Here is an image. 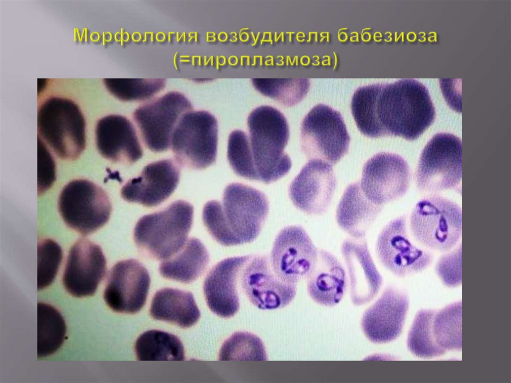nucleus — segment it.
<instances>
[{
	"label": "nucleus",
	"instance_id": "7",
	"mask_svg": "<svg viewBox=\"0 0 511 383\" xmlns=\"http://www.w3.org/2000/svg\"><path fill=\"white\" fill-rule=\"evenodd\" d=\"M218 134L217 120L209 112H186L179 120L171 138L170 148L176 162L198 170L212 165L216 159Z\"/></svg>",
	"mask_w": 511,
	"mask_h": 383
},
{
	"label": "nucleus",
	"instance_id": "33",
	"mask_svg": "<svg viewBox=\"0 0 511 383\" xmlns=\"http://www.w3.org/2000/svg\"><path fill=\"white\" fill-rule=\"evenodd\" d=\"M103 82L112 95L123 101L148 100L166 85L164 78H105Z\"/></svg>",
	"mask_w": 511,
	"mask_h": 383
},
{
	"label": "nucleus",
	"instance_id": "6",
	"mask_svg": "<svg viewBox=\"0 0 511 383\" xmlns=\"http://www.w3.org/2000/svg\"><path fill=\"white\" fill-rule=\"evenodd\" d=\"M413 238L426 248L448 252L462 236V213L457 203L437 195L420 200L409 219Z\"/></svg>",
	"mask_w": 511,
	"mask_h": 383
},
{
	"label": "nucleus",
	"instance_id": "3",
	"mask_svg": "<svg viewBox=\"0 0 511 383\" xmlns=\"http://www.w3.org/2000/svg\"><path fill=\"white\" fill-rule=\"evenodd\" d=\"M248 125L255 180L269 184L285 175L291 161L284 151L289 137L284 115L273 107L261 105L250 113Z\"/></svg>",
	"mask_w": 511,
	"mask_h": 383
},
{
	"label": "nucleus",
	"instance_id": "32",
	"mask_svg": "<svg viewBox=\"0 0 511 383\" xmlns=\"http://www.w3.org/2000/svg\"><path fill=\"white\" fill-rule=\"evenodd\" d=\"M255 88L262 94L286 106L299 102L309 88L308 79L304 78H252Z\"/></svg>",
	"mask_w": 511,
	"mask_h": 383
},
{
	"label": "nucleus",
	"instance_id": "4",
	"mask_svg": "<svg viewBox=\"0 0 511 383\" xmlns=\"http://www.w3.org/2000/svg\"><path fill=\"white\" fill-rule=\"evenodd\" d=\"M193 212L191 204L177 200L162 210L143 216L134 228L136 244L151 257L168 259L187 242Z\"/></svg>",
	"mask_w": 511,
	"mask_h": 383
},
{
	"label": "nucleus",
	"instance_id": "21",
	"mask_svg": "<svg viewBox=\"0 0 511 383\" xmlns=\"http://www.w3.org/2000/svg\"><path fill=\"white\" fill-rule=\"evenodd\" d=\"M350 281V295L356 306L367 304L379 291L383 278L378 271L364 239H347L341 246Z\"/></svg>",
	"mask_w": 511,
	"mask_h": 383
},
{
	"label": "nucleus",
	"instance_id": "17",
	"mask_svg": "<svg viewBox=\"0 0 511 383\" xmlns=\"http://www.w3.org/2000/svg\"><path fill=\"white\" fill-rule=\"evenodd\" d=\"M408 308L406 292L396 286H388L363 314L361 325L364 335L374 344L395 340L402 332Z\"/></svg>",
	"mask_w": 511,
	"mask_h": 383
},
{
	"label": "nucleus",
	"instance_id": "9",
	"mask_svg": "<svg viewBox=\"0 0 511 383\" xmlns=\"http://www.w3.org/2000/svg\"><path fill=\"white\" fill-rule=\"evenodd\" d=\"M462 145L454 134H435L423 150L415 176L420 191L434 193L458 187L462 180Z\"/></svg>",
	"mask_w": 511,
	"mask_h": 383
},
{
	"label": "nucleus",
	"instance_id": "11",
	"mask_svg": "<svg viewBox=\"0 0 511 383\" xmlns=\"http://www.w3.org/2000/svg\"><path fill=\"white\" fill-rule=\"evenodd\" d=\"M192 109L183 94L170 91L138 107L133 118L146 146L152 151L161 152L171 147L172 136L179 120Z\"/></svg>",
	"mask_w": 511,
	"mask_h": 383
},
{
	"label": "nucleus",
	"instance_id": "12",
	"mask_svg": "<svg viewBox=\"0 0 511 383\" xmlns=\"http://www.w3.org/2000/svg\"><path fill=\"white\" fill-rule=\"evenodd\" d=\"M405 215L390 221L379 233L375 245L382 264L400 277L421 272L433 260L430 251L417 246L410 239Z\"/></svg>",
	"mask_w": 511,
	"mask_h": 383
},
{
	"label": "nucleus",
	"instance_id": "19",
	"mask_svg": "<svg viewBox=\"0 0 511 383\" xmlns=\"http://www.w3.org/2000/svg\"><path fill=\"white\" fill-rule=\"evenodd\" d=\"M106 272V260L101 247L80 238L71 247L63 272V286L78 298L93 295Z\"/></svg>",
	"mask_w": 511,
	"mask_h": 383
},
{
	"label": "nucleus",
	"instance_id": "24",
	"mask_svg": "<svg viewBox=\"0 0 511 383\" xmlns=\"http://www.w3.org/2000/svg\"><path fill=\"white\" fill-rule=\"evenodd\" d=\"M306 278L308 294L317 304L333 307L342 300L346 287V274L329 252L318 250L316 262Z\"/></svg>",
	"mask_w": 511,
	"mask_h": 383
},
{
	"label": "nucleus",
	"instance_id": "5",
	"mask_svg": "<svg viewBox=\"0 0 511 383\" xmlns=\"http://www.w3.org/2000/svg\"><path fill=\"white\" fill-rule=\"evenodd\" d=\"M85 127L79 107L69 98L50 97L38 109L40 138L61 159L73 161L80 156L86 146Z\"/></svg>",
	"mask_w": 511,
	"mask_h": 383
},
{
	"label": "nucleus",
	"instance_id": "1",
	"mask_svg": "<svg viewBox=\"0 0 511 383\" xmlns=\"http://www.w3.org/2000/svg\"><path fill=\"white\" fill-rule=\"evenodd\" d=\"M351 109L359 131L370 138L394 136L414 140L436 117L427 88L414 79L359 87Z\"/></svg>",
	"mask_w": 511,
	"mask_h": 383
},
{
	"label": "nucleus",
	"instance_id": "8",
	"mask_svg": "<svg viewBox=\"0 0 511 383\" xmlns=\"http://www.w3.org/2000/svg\"><path fill=\"white\" fill-rule=\"evenodd\" d=\"M350 138L341 113L324 104L314 106L301 123V148L310 160L337 163L348 151Z\"/></svg>",
	"mask_w": 511,
	"mask_h": 383
},
{
	"label": "nucleus",
	"instance_id": "35",
	"mask_svg": "<svg viewBox=\"0 0 511 383\" xmlns=\"http://www.w3.org/2000/svg\"><path fill=\"white\" fill-rule=\"evenodd\" d=\"M62 259L60 246L49 239L39 241L37 246V290L49 286L57 275Z\"/></svg>",
	"mask_w": 511,
	"mask_h": 383
},
{
	"label": "nucleus",
	"instance_id": "16",
	"mask_svg": "<svg viewBox=\"0 0 511 383\" xmlns=\"http://www.w3.org/2000/svg\"><path fill=\"white\" fill-rule=\"evenodd\" d=\"M150 283L146 268L135 259L120 261L109 271L103 298L113 311L134 314L144 306Z\"/></svg>",
	"mask_w": 511,
	"mask_h": 383
},
{
	"label": "nucleus",
	"instance_id": "2",
	"mask_svg": "<svg viewBox=\"0 0 511 383\" xmlns=\"http://www.w3.org/2000/svg\"><path fill=\"white\" fill-rule=\"evenodd\" d=\"M269 210L267 199L260 191L241 183L225 188L222 203L211 200L204 206L203 220L218 243L231 246L250 243L259 235Z\"/></svg>",
	"mask_w": 511,
	"mask_h": 383
},
{
	"label": "nucleus",
	"instance_id": "36",
	"mask_svg": "<svg viewBox=\"0 0 511 383\" xmlns=\"http://www.w3.org/2000/svg\"><path fill=\"white\" fill-rule=\"evenodd\" d=\"M227 155L231 167L238 175L255 180V174L249 148L248 137L244 132L235 130L230 133Z\"/></svg>",
	"mask_w": 511,
	"mask_h": 383
},
{
	"label": "nucleus",
	"instance_id": "13",
	"mask_svg": "<svg viewBox=\"0 0 511 383\" xmlns=\"http://www.w3.org/2000/svg\"><path fill=\"white\" fill-rule=\"evenodd\" d=\"M240 285L250 301L262 310L282 308L294 298L297 285L284 280L263 255L246 256Z\"/></svg>",
	"mask_w": 511,
	"mask_h": 383
},
{
	"label": "nucleus",
	"instance_id": "28",
	"mask_svg": "<svg viewBox=\"0 0 511 383\" xmlns=\"http://www.w3.org/2000/svg\"><path fill=\"white\" fill-rule=\"evenodd\" d=\"M135 353L139 361H183V345L176 336L162 331L152 330L137 339Z\"/></svg>",
	"mask_w": 511,
	"mask_h": 383
},
{
	"label": "nucleus",
	"instance_id": "23",
	"mask_svg": "<svg viewBox=\"0 0 511 383\" xmlns=\"http://www.w3.org/2000/svg\"><path fill=\"white\" fill-rule=\"evenodd\" d=\"M245 256L219 262L207 274L204 283L207 304L212 312L223 318L235 316L240 309L238 283Z\"/></svg>",
	"mask_w": 511,
	"mask_h": 383
},
{
	"label": "nucleus",
	"instance_id": "22",
	"mask_svg": "<svg viewBox=\"0 0 511 383\" xmlns=\"http://www.w3.org/2000/svg\"><path fill=\"white\" fill-rule=\"evenodd\" d=\"M95 134L98 151L108 160L129 165L143 156L135 129L125 116L111 114L101 118L96 124Z\"/></svg>",
	"mask_w": 511,
	"mask_h": 383
},
{
	"label": "nucleus",
	"instance_id": "34",
	"mask_svg": "<svg viewBox=\"0 0 511 383\" xmlns=\"http://www.w3.org/2000/svg\"><path fill=\"white\" fill-rule=\"evenodd\" d=\"M219 359L266 361L267 358L264 345L258 337L247 332H237L223 343Z\"/></svg>",
	"mask_w": 511,
	"mask_h": 383
},
{
	"label": "nucleus",
	"instance_id": "29",
	"mask_svg": "<svg viewBox=\"0 0 511 383\" xmlns=\"http://www.w3.org/2000/svg\"><path fill=\"white\" fill-rule=\"evenodd\" d=\"M66 328L64 319L54 307L37 304V357H46L56 352L65 340Z\"/></svg>",
	"mask_w": 511,
	"mask_h": 383
},
{
	"label": "nucleus",
	"instance_id": "20",
	"mask_svg": "<svg viewBox=\"0 0 511 383\" xmlns=\"http://www.w3.org/2000/svg\"><path fill=\"white\" fill-rule=\"evenodd\" d=\"M179 165L171 159L148 164L138 176L129 180L122 187V197L127 201L147 207L160 204L170 196L178 184Z\"/></svg>",
	"mask_w": 511,
	"mask_h": 383
},
{
	"label": "nucleus",
	"instance_id": "26",
	"mask_svg": "<svg viewBox=\"0 0 511 383\" xmlns=\"http://www.w3.org/2000/svg\"><path fill=\"white\" fill-rule=\"evenodd\" d=\"M150 314L155 319L182 328L193 326L201 316L192 293L170 288L160 289L155 293Z\"/></svg>",
	"mask_w": 511,
	"mask_h": 383
},
{
	"label": "nucleus",
	"instance_id": "10",
	"mask_svg": "<svg viewBox=\"0 0 511 383\" xmlns=\"http://www.w3.org/2000/svg\"><path fill=\"white\" fill-rule=\"evenodd\" d=\"M65 224L82 235L94 233L109 220L112 206L106 192L88 180L71 181L61 190L58 200Z\"/></svg>",
	"mask_w": 511,
	"mask_h": 383
},
{
	"label": "nucleus",
	"instance_id": "31",
	"mask_svg": "<svg viewBox=\"0 0 511 383\" xmlns=\"http://www.w3.org/2000/svg\"><path fill=\"white\" fill-rule=\"evenodd\" d=\"M436 311L421 310L413 321L408 334V350L421 358H432L443 355L446 352L436 343L432 332V324Z\"/></svg>",
	"mask_w": 511,
	"mask_h": 383
},
{
	"label": "nucleus",
	"instance_id": "18",
	"mask_svg": "<svg viewBox=\"0 0 511 383\" xmlns=\"http://www.w3.org/2000/svg\"><path fill=\"white\" fill-rule=\"evenodd\" d=\"M331 164L310 160L291 182L289 196L294 206L311 215H321L328 209L336 186Z\"/></svg>",
	"mask_w": 511,
	"mask_h": 383
},
{
	"label": "nucleus",
	"instance_id": "30",
	"mask_svg": "<svg viewBox=\"0 0 511 383\" xmlns=\"http://www.w3.org/2000/svg\"><path fill=\"white\" fill-rule=\"evenodd\" d=\"M462 305L461 301L456 302L435 314L432 324L434 338L446 351L462 350Z\"/></svg>",
	"mask_w": 511,
	"mask_h": 383
},
{
	"label": "nucleus",
	"instance_id": "14",
	"mask_svg": "<svg viewBox=\"0 0 511 383\" xmlns=\"http://www.w3.org/2000/svg\"><path fill=\"white\" fill-rule=\"evenodd\" d=\"M410 179L409 167L402 157L380 152L365 163L360 183L368 199L383 206L403 197L408 190Z\"/></svg>",
	"mask_w": 511,
	"mask_h": 383
},
{
	"label": "nucleus",
	"instance_id": "15",
	"mask_svg": "<svg viewBox=\"0 0 511 383\" xmlns=\"http://www.w3.org/2000/svg\"><path fill=\"white\" fill-rule=\"evenodd\" d=\"M318 249L301 226H290L277 235L270 262L275 272L285 281L297 285L307 277L317 258Z\"/></svg>",
	"mask_w": 511,
	"mask_h": 383
},
{
	"label": "nucleus",
	"instance_id": "38",
	"mask_svg": "<svg viewBox=\"0 0 511 383\" xmlns=\"http://www.w3.org/2000/svg\"><path fill=\"white\" fill-rule=\"evenodd\" d=\"M38 195H41L53 184L56 179L54 160L41 139L38 137Z\"/></svg>",
	"mask_w": 511,
	"mask_h": 383
},
{
	"label": "nucleus",
	"instance_id": "27",
	"mask_svg": "<svg viewBox=\"0 0 511 383\" xmlns=\"http://www.w3.org/2000/svg\"><path fill=\"white\" fill-rule=\"evenodd\" d=\"M209 262V255L199 239L192 238L175 254L162 261L159 266L165 278L189 283L203 274Z\"/></svg>",
	"mask_w": 511,
	"mask_h": 383
},
{
	"label": "nucleus",
	"instance_id": "25",
	"mask_svg": "<svg viewBox=\"0 0 511 383\" xmlns=\"http://www.w3.org/2000/svg\"><path fill=\"white\" fill-rule=\"evenodd\" d=\"M383 208L367 198L358 181L345 189L337 207L336 222L352 238L363 239Z\"/></svg>",
	"mask_w": 511,
	"mask_h": 383
},
{
	"label": "nucleus",
	"instance_id": "37",
	"mask_svg": "<svg viewBox=\"0 0 511 383\" xmlns=\"http://www.w3.org/2000/svg\"><path fill=\"white\" fill-rule=\"evenodd\" d=\"M442 255L436 265V272L443 283L450 288L462 284V246Z\"/></svg>",
	"mask_w": 511,
	"mask_h": 383
}]
</instances>
